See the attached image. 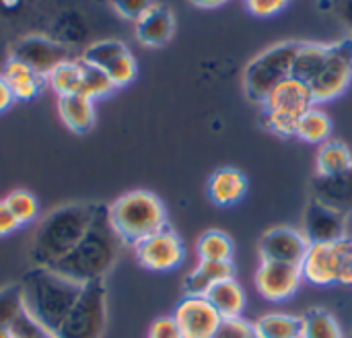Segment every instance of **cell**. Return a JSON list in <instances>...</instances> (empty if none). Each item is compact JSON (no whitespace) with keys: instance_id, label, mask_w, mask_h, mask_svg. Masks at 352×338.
<instances>
[{"instance_id":"6da1fadb","label":"cell","mask_w":352,"mask_h":338,"mask_svg":"<svg viewBox=\"0 0 352 338\" xmlns=\"http://www.w3.org/2000/svg\"><path fill=\"white\" fill-rule=\"evenodd\" d=\"M19 285L25 314L52 338H58L66 316L85 287L54 268L41 266H33Z\"/></svg>"},{"instance_id":"7a4b0ae2","label":"cell","mask_w":352,"mask_h":338,"mask_svg":"<svg viewBox=\"0 0 352 338\" xmlns=\"http://www.w3.org/2000/svg\"><path fill=\"white\" fill-rule=\"evenodd\" d=\"M122 244L124 242L120 240L109 221L107 207L99 204L82 240L70 250V254H66L52 268L80 285L103 281L105 275L113 268Z\"/></svg>"},{"instance_id":"3957f363","label":"cell","mask_w":352,"mask_h":338,"mask_svg":"<svg viewBox=\"0 0 352 338\" xmlns=\"http://www.w3.org/2000/svg\"><path fill=\"white\" fill-rule=\"evenodd\" d=\"M97 209L99 204L74 202L58 207L45 219H41L29 246V258L33 266L52 268L66 254H70V250L87 233Z\"/></svg>"},{"instance_id":"277c9868","label":"cell","mask_w":352,"mask_h":338,"mask_svg":"<svg viewBox=\"0 0 352 338\" xmlns=\"http://www.w3.org/2000/svg\"><path fill=\"white\" fill-rule=\"evenodd\" d=\"M109 221L124 244H138L155 231L167 227V213L159 196L148 190H132L116 198L109 207Z\"/></svg>"},{"instance_id":"5b68a950","label":"cell","mask_w":352,"mask_h":338,"mask_svg":"<svg viewBox=\"0 0 352 338\" xmlns=\"http://www.w3.org/2000/svg\"><path fill=\"white\" fill-rule=\"evenodd\" d=\"M264 124L278 136H297L301 118L316 107L311 87L295 76L283 81L264 99Z\"/></svg>"},{"instance_id":"8992f818","label":"cell","mask_w":352,"mask_h":338,"mask_svg":"<svg viewBox=\"0 0 352 338\" xmlns=\"http://www.w3.org/2000/svg\"><path fill=\"white\" fill-rule=\"evenodd\" d=\"M299 47L301 41H285L274 47H268L248 64L243 74V87L252 101L264 103L272 89L293 76V64Z\"/></svg>"},{"instance_id":"52a82bcc","label":"cell","mask_w":352,"mask_h":338,"mask_svg":"<svg viewBox=\"0 0 352 338\" xmlns=\"http://www.w3.org/2000/svg\"><path fill=\"white\" fill-rule=\"evenodd\" d=\"M107 324V291L103 281L87 283L64 320L58 338H101Z\"/></svg>"},{"instance_id":"ba28073f","label":"cell","mask_w":352,"mask_h":338,"mask_svg":"<svg viewBox=\"0 0 352 338\" xmlns=\"http://www.w3.org/2000/svg\"><path fill=\"white\" fill-rule=\"evenodd\" d=\"M352 81V39L330 43V54L320 74L309 83L316 103L340 97Z\"/></svg>"},{"instance_id":"9c48e42d","label":"cell","mask_w":352,"mask_h":338,"mask_svg":"<svg viewBox=\"0 0 352 338\" xmlns=\"http://www.w3.org/2000/svg\"><path fill=\"white\" fill-rule=\"evenodd\" d=\"M82 62L101 70L113 83V87H124L136 76V60L132 52L118 39L91 43L82 54Z\"/></svg>"},{"instance_id":"30bf717a","label":"cell","mask_w":352,"mask_h":338,"mask_svg":"<svg viewBox=\"0 0 352 338\" xmlns=\"http://www.w3.org/2000/svg\"><path fill=\"white\" fill-rule=\"evenodd\" d=\"M134 254L142 268L153 273H169L184 262L186 248L173 229L163 227L153 235L134 244Z\"/></svg>"},{"instance_id":"8fae6325","label":"cell","mask_w":352,"mask_h":338,"mask_svg":"<svg viewBox=\"0 0 352 338\" xmlns=\"http://www.w3.org/2000/svg\"><path fill=\"white\" fill-rule=\"evenodd\" d=\"M301 266L285 264V262H270L260 260V266L256 271V289L258 293L268 302H287L291 299L301 283H303Z\"/></svg>"},{"instance_id":"7c38bea8","label":"cell","mask_w":352,"mask_h":338,"mask_svg":"<svg viewBox=\"0 0 352 338\" xmlns=\"http://www.w3.org/2000/svg\"><path fill=\"white\" fill-rule=\"evenodd\" d=\"M309 246L311 244L303 231L293 229V227H274L262 235L258 244V252L262 260L301 266L307 256Z\"/></svg>"},{"instance_id":"4fadbf2b","label":"cell","mask_w":352,"mask_h":338,"mask_svg":"<svg viewBox=\"0 0 352 338\" xmlns=\"http://www.w3.org/2000/svg\"><path fill=\"white\" fill-rule=\"evenodd\" d=\"M184 338H210L221 324V314L206 295H186L173 314Z\"/></svg>"},{"instance_id":"5bb4252c","label":"cell","mask_w":352,"mask_h":338,"mask_svg":"<svg viewBox=\"0 0 352 338\" xmlns=\"http://www.w3.org/2000/svg\"><path fill=\"white\" fill-rule=\"evenodd\" d=\"M303 233L309 240V244L340 242L342 237H346V217L344 213L314 198L305 209Z\"/></svg>"},{"instance_id":"9a60e30c","label":"cell","mask_w":352,"mask_h":338,"mask_svg":"<svg viewBox=\"0 0 352 338\" xmlns=\"http://www.w3.org/2000/svg\"><path fill=\"white\" fill-rule=\"evenodd\" d=\"M12 58L21 60L31 70H35L37 74L47 76L58 64L68 60V52L64 45H60L47 37L31 35V37H25L16 43Z\"/></svg>"},{"instance_id":"2e32d148","label":"cell","mask_w":352,"mask_h":338,"mask_svg":"<svg viewBox=\"0 0 352 338\" xmlns=\"http://www.w3.org/2000/svg\"><path fill=\"white\" fill-rule=\"evenodd\" d=\"M303 279L314 285H338V254L334 244H311L301 264Z\"/></svg>"},{"instance_id":"e0dca14e","label":"cell","mask_w":352,"mask_h":338,"mask_svg":"<svg viewBox=\"0 0 352 338\" xmlns=\"http://www.w3.org/2000/svg\"><path fill=\"white\" fill-rule=\"evenodd\" d=\"M248 194V178L235 167L217 169L208 180V196L217 207H235Z\"/></svg>"},{"instance_id":"ac0fdd59","label":"cell","mask_w":352,"mask_h":338,"mask_svg":"<svg viewBox=\"0 0 352 338\" xmlns=\"http://www.w3.org/2000/svg\"><path fill=\"white\" fill-rule=\"evenodd\" d=\"M175 19L167 6L155 4L146 14L136 21V37L144 45H163L171 39Z\"/></svg>"},{"instance_id":"d6986e66","label":"cell","mask_w":352,"mask_h":338,"mask_svg":"<svg viewBox=\"0 0 352 338\" xmlns=\"http://www.w3.org/2000/svg\"><path fill=\"white\" fill-rule=\"evenodd\" d=\"M314 198L346 215L352 211V171L330 178L318 176L314 182Z\"/></svg>"},{"instance_id":"ffe728a7","label":"cell","mask_w":352,"mask_h":338,"mask_svg":"<svg viewBox=\"0 0 352 338\" xmlns=\"http://www.w3.org/2000/svg\"><path fill=\"white\" fill-rule=\"evenodd\" d=\"M235 273L233 262H210V260H200L196 268L186 277L184 289L186 295H206L217 283L231 279Z\"/></svg>"},{"instance_id":"44dd1931","label":"cell","mask_w":352,"mask_h":338,"mask_svg":"<svg viewBox=\"0 0 352 338\" xmlns=\"http://www.w3.org/2000/svg\"><path fill=\"white\" fill-rule=\"evenodd\" d=\"M206 299L214 306V310L221 314V318H241L243 310H245V304H248L245 291L235 281V277L217 283L206 293Z\"/></svg>"},{"instance_id":"7402d4cb","label":"cell","mask_w":352,"mask_h":338,"mask_svg":"<svg viewBox=\"0 0 352 338\" xmlns=\"http://www.w3.org/2000/svg\"><path fill=\"white\" fill-rule=\"evenodd\" d=\"M58 109H60V118L64 120V124L78 134L89 132L95 124V107H93L91 97L64 95L58 99Z\"/></svg>"},{"instance_id":"603a6c76","label":"cell","mask_w":352,"mask_h":338,"mask_svg":"<svg viewBox=\"0 0 352 338\" xmlns=\"http://www.w3.org/2000/svg\"><path fill=\"white\" fill-rule=\"evenodd\" d=\"M2 76L10 85V89L14 93V99H23V101L35 97L41 91V85H43V76L37 74L35 70H31L27 64H23L16 58L8 60Z\"/></svg>"},{"instance_id":"cb8c5ba5","label":"cell","mask_w":352,"mask_h":338,"mask_svg":"<svg viewBox=\"0 0 352 338\" xmlns=\"http://www.w3.org/2000/svg\"><path fill=\"white\" fill-rule=\"evenodd\" d=\"M318 176L330 178L352 171V151L340 140H326L318 153Z\"/></svg>"},{"instance_id":"d4e9b609","label":"cell","mask_w":352,"mask_h":338,"mask_svg":"<svg viewBox=\"0 0 352 338\" xmlns=\"http://www.w3.org/2000/svg\"><path fill=\"white\" fill-rule=\"evenodd\" d=\"M328 54H330V45H324V43H301V47H299V52L295 56L293 76L309 85L320 74Z\"/></svg>"},{"instance_id":"484cf974","label":"cell","mask_w":352,"mask_h":338,"mask_svg":"<svg viewBox=\"0 0 352 338\" xmlns=\"http://www.w3.org/2000/svg\"><path fill=\"white\" fill-rule=\"evenodd\" d=\"M258 338H301L303 320L291 314H266L254 322Z\"/></svg>"},{"instance_id":"4316f807","label":"cell","mask_w":352,"mask_h":338,"mask_svg":"<svg viewBox=\"0 0 352 338\" xmlns=\"http://www.w3.org/2000/svg\"><path fill=\"white\" fill-rule=\"evenodd\" d=\"M198 258L200 260H210V262H233L235 246L233 240L219 229H210L204 235H200L198 246H196Z\"/></svg>"},{"instance_id":"83f0119b","label":"cell","mask_w":352,"mask_h":338,"mask_svg":"<svg viewBox=\"0 0 352 338\" xmlns=\"http://www.w3.org/2000/svg\"><path fill=\"white\" fill-rule=\"evenodd\" d=\"M47 81L60 97L80 95V91H82V60L80 62L66 60V62L58 64L47 74Z\"/></svg>"},{"instance_id":"f1b7e54d","label":"cell","mask_w":352,"mask_h":338,"mask_svg":"<svg viewBox=\"0 0 352 338\" xmlns=\"http://www.w3.org/2000/svg\"><path fill=\"white\" fill-rule=\"evenodd\" d=\"M301 338H344L336 318L322 308L309 310L303 318Z\"/></svg>"},{"instance_id":"f546056e","label":"cell","mask_w":352,"mask_h":338,"mask_svg":"<svg viewBox=\"0 0 352 338\" xmlns=\"http://www.w3.org/2000/svg\"><path fill=\"white\" fill-rule=\"evenodd\" d=\"M332 134V120L326 112L318 109V107H311L299 122V128H297V136L305 142H311V145H324Z\"/></svg>"},{"instance_id":"4dcf8cb0","label":"cell","mask_w":352,"mask_h":338,"mask_svg":"<svg viewBox=\"0 0 352 338\" xmlns=\"http://www.w3.org/2000/svg\"><path fill=\"white\" fill-rule=\"evenodd\" d=\"M4 202L8 204V209L12 211V215L16 217V221L21 225L31 223V221L37 219L39 202H37V198L31 192H27V190H14V192H10L4 198Z\"/></svg>"},{"instance_id":"1f68e13d","label":"cell","mask_w":352,"mask_h":338,"mask_svg":"<svg viewBox=\"0 0 352 338\" xmlns=\"http://www.w3.org/2000/svg\"><path fill=\"white\" fill-rule=\"evenodd\" d=\"M25 312L23 308V295H21V285H8L0 289V324L12 326L14 320Z\"/></svg>"},{"instance_id":"d6a6232c","label":"cell","mask_w":352,"mask_h":338,"mask_svg":"<svg viewBox=\"0 0 352 338\" xmlns=\"http://www.w3.org/2000/svg\"><path fill=\"white\" fill-rule=\"evenodd\" d=\"M113 89H116L113 83L101 70H97V68L82 62V91H80V95L97 99V97H103V95L111 93Z\"/></svg>"},{"instance_id":"836d02e7","label":"cell","mask_w":352,"mask_h":338,"mask_svg":"<svg viewBox=\"0 0 352 338\" xmlns=\"http://www.w3.org/2000/svg\"><path fill=\"white\" fill-rule=\"evenodd\" d=\"M210 338H258L256 328L245 318H223Z\"/></svg>"},{"instance_id":"e575fe53","label":"cell","mask_w":352,"mask_h":338,"mask_svg":"<svg viewBox=\"0 0 352 338\" xmlns=\"http://www.w3.org/2000/svg\"><path fill=\"white\" fill-rule=\"evenodd\" d=\"M338 254V285H352V240L342 237L336 242Z\"/></svg>"},{"instance_id":"d590c367","label":"cell","mask_w":352,"mask_h":338,"mask_svg":"<svg viewBox=\"0 0 352 338\" xmlns=\"http://www.w3.org/2000/svg\"><path fill=\"white\" fill-rule=\"evenodd\" d=\"M111 4L124 19L138 21L155 6V0H111Z\"/></svg>"},{"instance_id":"8d00e7d4","label":"cell","mask_w":352,"mask_h":338,"mask_svg":"<svg viewBox=\"0 0 352 338\" xmlns=\"http://www.w3.org/2000/svg\"><path fill=\"white\" fill-rule=\"evenodd\" d=\"M291 0H245V6L256 17H274L289 6Z\"/></svg>"},{"instance_id":"74e56055","label":"cell","mask_w":352,"mask_h":338,"mask_svg":"<svg viewBox=\"0 0 352 338\" xmlns=\"http://www.w3.org/2000/svg\"><path fill=\"white\" fill-rule=\"evenodd\" d=\"M148 338H184V335H182L173 316H163L151 324Z\"/></svg>"},{"instance_id":"f35d334b","label":"cell","mask_w":352,"mask_h":338,"mask_svg":"<svg viewBox=\"0 0 352 338\" xmlns=\"http://www.w3.org/2000/svg\"><path fill=\"white\" fill-rule=\"evenodd\" d=\"M19 227H21V223L16 221V217L12 215V211L8 209V204L4 200H0V237L10 235Z\"/></svg>"},{"instance_id":"ab89813d","label":"cell","mask_w":352,"mask_h":338,"mask_svg":"<svg viewBox=\"0 0 352 338\" xmlns=\"http://www.w3.org/2000/svg\"><path fill=\"white\" fill-rule=\"evenodd\" d=\"M12 101H14V93L10 89V85L6 83V78L0 74V112L8 109Z\"/></svg>"},{"instance_id":"60d3db41","label":"cell","mask_w":352,"mask_h":338,"mask_svg":"<svg viewBox=\"0 0 352 338\" xmlns=\"http://www.w3.org/2000/svg\"><path fill=\"white\" fill-rule=\"evenodd\" d=\"M336 14L340 17V21L352 29V0H338L336 2Z\"/></svg>"},{"instance_id":"b9f144b4","label":"cell","mask_w":352,"mask_h":338,"mask_svg":"<svg viewBox=\"0 0 352 338\" xmlns=\"http://www.w3.org/2000/svg\"><path fill=\"white\" fill-rule=\"evenodd\" d=\"M190 2L196 4V6H200V8H217V6L225 4L227 0H190Z\"/></svg>"},{"instance_id":"7bdbcfd3","label":"cell","mask_w":352,"mask_h":338,"mask_svg":"<svg viewBox=\"0 0 352 338\" xmlns=\"http://www.w3.org/2000/svg\"><path fill=\"white\" fill-rule=\"evenodd\" d=\"M0 338H12L10 328H8V326H4V324H0Z\"/></svg>"},{"instance_id":"ee69618b","label":"cell","mask_w":352,"mask_h":338,"mask_svg":"<svg viewBox=\"0 0 352 338\" xmlns=\"http://www.w3.org/2000/svg\"><path fill=\"white\" fill-rule=\"evenodd\" d=\"M351 338H352V335H351Z\"/></svg>"}]
</instances>
